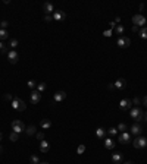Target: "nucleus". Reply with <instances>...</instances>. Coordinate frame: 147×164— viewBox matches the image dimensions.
<instances>
[{"label":"nucleus","instance_id":"28","mask_svg":"<svg viewBox=\"0 0 147 164\" xmlns=\"http://www.w3.org/2000/svg\"><path fill=\"white\" fill-rule=\"evenodd\" d=\"M25 132H27V135H34L35 133V126H28V128L25 129Z\"/></svg>","mask_w":147,"mask_h":164},{"label":"nucleus","instance_id":"32","mask_svg":"<svg viewBox=\"0 0 147 164\" xmlns=\"http://www.w3.org/2000/svg\"><path fill=\"white\" fill-rule=\"evenodd\" d=\"M109 135H110V136L118 135V129H116V128H109Z\"/></svg>","mask_w":147,"mask_h":164},{"label":"nucleus","instance_id":"41","mask_svg":"<svg viewBox=\"0 0 147 164\" xmlns=\"http://www.w3.org/2000/svg\"><path fill=\"white\" fill-rule=\"evenodd\" d=\"M132 31H134V32H138L140 29H138V27H136V25H132Z\"/></svg>","mask_w":147,"mask_h":164},{"label":"nucleus","instance_id":"6","mask_svg":"<svg viewBox=\"0 0 147 164\" xmlns=\"http://www.w3.org/2000/svg\"><path fill=\"white\" fill-rule=\"evenodd\" d=\"M131 139H132V136H131V133H128V132H121V133H119V138H118V141H119L121 144H124V145L129 144Z\"/></svg>","mask_w":147,"mask_h":164},{"label":"nucleus","instance_id":"9","mask_svg":"<svg viewBox=\"0 0 147 164\" xmlns=\"http://www.w3.org/2000/svg\"><path fill=\"white\" fill-rule=\"evenodd\" d=\"M119 108L121 110H131L132 108V101H131V100H128V98L121 100V101H119Z\"/></svg>","mask_w":147,"mask_h":164},{"label":"nucleus","instance_id":"36","mask_svg":"<svg viewBox=\"0 0 147 164\" xmlns=\"http://www.w3.org/2000/svg\"><path fill=\"white\" fill-rule=\"evenodd\" d=\"M103 35H105V37H110V35H112V29H106V31L103 32Z\"/></svg>","mask_w":147,"mask_h":164},{"label":"nucleus","instance_id":"20","mask_svg":"<svg viewBox=\"0 0 147 164\" xmlns=\"http://www.w3.org/2000/svg\"><path fill=\"white\" fill-rule=\"evenodd\" d=\"M49 148H50V145H49L47 141H44V139L40 141V151H41V153H47Z\"/></svg>","mask_w":147,"mask_h":164},{"label":"nucleus","instance_id":"39","mask_svg":"<svg viewBox=\"0 0 147 164\" xmlns=\"http://www.w3.org/2000/svg\"><path fill=\"white\" fill-rule=\"evenodd\" d=\"M107 88H109L110 91H113V90H116V88H115V85H113V84H109V85H107Z\"/></svg>","mask_w":147,"mask_h":164},{"label":"nucleus","instance_id":"43","mask_svg":"<svg viewBox=\"0 0 147 164\" xmlns=\"http://www.w3.org/2000/svg\"><path fill=\"white\" fill-rule=\"evenodd\" d=\"M116 27V22H110V28H115Z\"/></svg>","mask_w":147,"mask_h":164},{"label":"nucleus","instance_id":"19","mask_svg":"<svg viewBox=\"0 0 147 164\" xmlns=\"http://www.w3.org/2000/svg\"><path fill=\"white\" fill-rule=\"evenodd\" d=\"M96 136L99 138V139H105V136H106V129L97 128V129H96Z\"/></svg>","mask_w":147,"mask_h":164},{"label":"nucleus","instance_id":"18","mask_svg":"<svg viewBox=\"0 0 147 164\" xmlns=\"http://www.w3.org/2000/svg\"><path fill=\"white\" fill-rule=\"evenodd\" d=\"M40 126H41V129H50V126H52L50 119H41L40 120Z\"/></svg>","mask_w":147,"mask_h":164},{"label":"nucleus","instance_id":"33","mask_svg":"<svg viewBox=\"0 0 147 164\" xmlns=\"http://www.w3.org/2000/svg\"><path fill=\"white\" fill-rule=\"evenodd\" d=\"M84 151H85V145H80L78 148H77V154H84Z\"/></svg>","mask_w":147,"mask_h":164},{"label":"nucleus","instance_id":"34","mask_svg":"<svg viewBox=\"0 0 147 164\" xmlns=\"http://www.w3.org/2000/svg\"><path fill=\"white\" fill-rule=\"evenodd\" d=\"M7 25H9V22H7V21H3V22H0V28H2V29H6Z\"/></svg>","mask_w":147,"mask_h":164},{"label":"nucleus","instance_id":"35","mask_svg":"<svg viewBox=\"0 0 147 164\" xmlns=\"http://www.w3.org/2000/svg\"><path fill=\"white\" fill-rule=\"evenodd\" d=\"M35 136H37V139H38V141H43L44 139V133H41V132L35 133Z\"/></svg>","mask_w":147,"mask_h":164},{"label":"nucleus","instance_id":"11","mask_svg":"<svg viewBox=\"0 0 147 164\" xmlns=\"http://www.w3.org/2000/svg\"><path fill=\"white\" fill-rule=\"evenodd\" d=\"M129 131H131V135H136V136H140L141 135V132H143V128H141V125L140 123H134L131 128H129Z\"/></svg>","mask_w":147,"mask_h":164},{"label":"nucleus","instance_id":"23","mask_svg":"<svg viewBox=\"0 0 147 164\" xmlns=\"http://www.w3.org/2000/svg\"><path fill=\"white\" fill-rule=\"evenodd\" d=\"M138 34H140V38L147 40V28H146V27H144V28H141V29L138 31Z\"/></svg>","mask_w":147,"mask_h":164},{"label":"nucleus","instance_id":"1","mask_svg":"<svg viewBox=\"0 0 147 164\" xmlns=\"http://www.w3.org/2000/svg\"><path fill=\"white\" fill-rule=\"evenodd\" d=\"M129 114H131V119H134L136 122L144 120V111H143L141 107H132L129 110Z\"/></svg>","mask_w":147,"mask_h":164},{"label":"nucleus","instance_id":"22","mask_svg":"<svg viewBox=\"0 0 147 164\" xmlns=\"http://www.w3.org/2000/svg\"><path fill=\"white\" fill-rule=\"evenodd\" d=\"M124 31H125V28H124V25H116V27H115V32L116 34H119L121 37H122V34H124Z\"/></svg>","mask_w":147,"mask_h":164},{"label":"nucleus","instance_id":"17","mask_svg":"<svg viewBox=\"0 0 147 164\" xmlns=\"http://www.w3.org/2000/svg\"><path fill=\"white\" fill-rule=\"evenodd\" d=\"M122 160H124V155H122L121 153H113L112 154V163L113 164H121Z\"/></svg>","mask_w":147,"mask_h":164},{"label":"nucleus","instance_id":"24","mask_svg":"<svg viewBox=\"0 0 147 164\" xmlns=\"http://www.w3.org/2000/svg\"><path fill=\"white\" fill-rule=\"evenodd\" d=\"M7 37H9L7 31H6V29H2V28H0V41H3V40H6Z\"/></svg>","mask_w":147,"mask_h":164},{"label":"nucleus","instance_id":"16","mask_svg":"<svg viewBox=\"0 0 147 164\" xmlns=\"http://www.w3.org/2000/svg\"><path fill=\"white\" fill-rule=\"evenodd\" d=\"M115 139L113 138H105V148H107V149H113L115 148Z\"/></svg>","mask_w":147,"mask_h":164},{"label":"nucleus","instance_id":"44","mask_svg":"<svg viewBox=\"0 0 147 164\" xmlns=\"http://www.w3.org/2000/svg\"><path fill=\"white\" fill-rule=\"evenodd\" d=\"M2 141H3V133L0 132V142H2Z\"/></svg>","mask_w":147,"mask_h":164},{"label":"nucleus","instance_id":"47","mask_svg":"<svg viewBox=\"0 0 147 164\" xmlns=\"http://www.w3.org/2000/svg\"><path fill=\"white\" fill-rule=\"evenodd\" d=\"M124 164H134L132 161H127V163H124Z\"/></svg>","mask_w":147,"mask_h":164},{"label":"nucleus","instance_id":"10","mask_svg":"<svg viewBox=\"0 0 147 164\" xmlns=\"http://www.w3.org/2000/svg\"><path fill=\"white\" fill-rule=\"evenodd\" d=\"M52 18H53V21L60 22V21H63V19L66 18V13H65V12H62V10H55L53 15H52Z\"/></svg>","mask_w":147,"mask_h":164},{"label":"nucleus","instance_id":"7","mask_svg":"<svg viewBox=\"0 0 147 164\" xmlns=\"http://www.w3.org/2000/svg\"><path fill=\"white\" fill-rule=\"evenodd\" d=\"M116 44H118V47H121V48H127V47L131 46V40L128 38V37L122 35V37H119V38H118Z\"/></svg>","mask_w":147,"mask_h":164},{"label":"nucleus","instance_id":"45","mask_svg":"<svg viewBox=\"0 0 147 164\" xmlns=\"http://www.w3.org/2000/svg\"><path fill=\"white\" fill-rule=\"evenodd\" d=\"M144 120H146V122H147V111H146V113H144Z\"/></svg>","mask_w":147,"mask_h":164},{"label":"nucleus","instance_id":"42","mask_svg":"<svg viewBox=\"0 0 147 164\" xmlns=\"http://www.w3.org/2000/svg\"><path fill=\"white\" fill-rule=\"evenodd\" d=\"M5 98H6V100H13V97H12L10 94H6V95H5Z\"/></svg>","mask_w":147,"mask_h":164},{"label":"nucleus","instance_id":"15","mask_svg":"<svg viewBox=\"0 0 147 164\" xmlns=\"http://www.w3.org/2000/svg\"><path fill=\"white\" fill-rule=\"evenodd\" d=\"M43 10H44V13L46 15H53V12H55V7H53V5L50 3V2H47V3H44L43 5Z\"/></svg>","mask_w":147,"mask_h":164},{"label":"nucleus","instance_id":"13","mask_svg":"<svg viewBox=\"0 0 147 164\" xmlns=\"http://www.w3.org/2000/svg\"><path fill=\"white\" fill-rule=\"evenodd\" d=\"M66 98V92L65 91H56L55 95H53V100L56 103H60V101H63V100Z\"/></svg>","mask_w":147,"mask_h":164},{"label":"nucleus","instance_id":"21","mask_svg":"<svg viewBox=\"0 0 147 164\" xmlns=\"http://www.w3.org/2000/svg\"><path fill=\"white\" fill-rule=\"evenodd\" d=\"M46 88H47V85H46V82H38V84H37V91H38L40 94L46 91Z\"/></svg>","mask_w":147,"mask_h":164},{"label":"nucleus","instance_id":"8","mask_svg":"<svg viewBox=\"0 0 147 164\" xmlns=\"http://www.w3.org/2000/svg\"><path fill=\"white\" fill-rule=\"evenodd\" d=\"M30 100H31V103H32V104H38V103H40V100H41V94L37 91V90H32L31 94H30Z\"/></svg>","mask_w":147,"mask_h":164},{"label":"nucleus","instance_id":"2","mask_svg":"<svg viewBox=\"0 0 147 164\" xmlns=\"http://www.w3.org/2000/svg\"><path fill=\"white\" fill-rule=\"evenodd\" d=\"M12 108L13 110H16V111H24L27 108V104L22 101L21 98H18V97H13V100H12Z\"/></svg>","mask_w":147,"mask_h":164},{"label":"nucleus","instance_id":"27","mask_svg":"<svg viewBox=\"0 0 147 164\" xmlns=\"http://www.w3.org/2000/svg\"><path fill=\"white\" fill-rule=\"evenodd\" d=\"M0 52H2L3 54H7L9 52H7V46L3 43V41H0Z\"/></svg>","mask_w":147,"mask_h":164},{"label":"nucleus","instance_id":"37","mask_svg":"<svg viewBox=\"0 0 147 164\" xmlns=\"http://www.w3.org/2000/svg\"><path fill=\"white\" fill-rule=\"evenodd\" d=\"M44 21H46V22H50V21H53L52 15H46V16H44Z\"/></svg>","mask_w":147,"mask_h":164},{"label":"nucleus","instance_id":"4","mask_svg":"<svg viewBox=\"0 0 147 164\" xmlns=\"http://www.w3.org/2000/svg\"><path fill=\"white\" fill-rule=\"evenodd\" d=\"M12 129H13V132H16V133H21V132H24L27 128H25V125H24L21 120H13L12 122Z\"/></svg>","mask_w":147,"mask_h":164},{"label":"nucleus","instance_id":"30","mask_svg":"<svg viewBox=\"0 0 147 164\" xmlns=\"http://www.w3.org/2000/svg\"><path fill=\"white\" fill-rule=\"evenodd\" d=\"M9 47H12V50H15L18 47V40H10L9 43Z\"/></svg>","mask_w":147,"mask_h":164},{"label":"nucleus","instance_id":"3","mask_svg":"<svg viewBox=\"0 0 147 164\" xmlns=\"http://www.w3.org/2000/svg\"><path fill=\"white\" fill-rule=\"evenodd\" d=\"M132 145L136 147L137 149L146 148V147H147V139H146L144 136H138V138H136V139L132 141Z\"/></svg>","mask_w":147,"mask_h":164},{"label":"nucleus","instance_id":"48","mask_svg":"<svg viewBox=\"0 0 147 164\" xmlns=\"http://www.w3.org/2000/svg\"><path fill=\"white\" fill-rule=\"evenodd\" d=\"M40 164H49V163H46V161H43V163H40Z\"/></svg>","mask_w":147,"mask_h":164},{"label":"nucleus","instance_id":"40","mask_svg":"<svg viewBox=\"0 0 147 164\" xmlns=\"http://www.w3.org/2000/svg\"><path fill=\"white\" fill-rule=\"evenodd\" d=\"M132 103H134V104H137V106H138V104H140L141 101H140V98H134V100H132Z\"/></svg>","mask_w":147,"mask_h":164},{"label":"nucleus","instance_id":"26","mask_svg":"<svg viewBox=\"0 0 147 164\" xmlns=\"http://www.w3.org/2000/svg\"><path fill=\"white\" fill-rule=\"evenodd\" d=\"M9 138H10V141H12V142H16V141L19 139V133H16V132H12V133L9 135Z\"/></svg>","mask_w":147,"mask_h":164},{"label":"nucleus","instance_id":"25","mask_svg":"<svg viewBox=\"0 0 147 164\" xmlns=\"http://www.w3.org/2000/svg\"><path fill=\"white\" fill-rule=\"evenodd\" d=\"M30 161H31V164H40V158H38V155H35V154H32L30 157Z\"/></svg>","mask_w":147,"mask_h":164},{"label":"nucleus","instance_id":"14","mask_svg":"<svg viewBox=\"0 0 147 164\" xmlns=\"http://www.w3.org/2000/svg\"><path fill=\"white\" fill-rule=\"evenodd\" d=\"M113 85H115L116 90H124V88L127 86V81H125L124 78H119V79H116V81L113 82Z\"/></svg>","mask_w":147,"mask_h":164},{"label":"nucleus","instance_id":"31","mask_svg":"<svg viewBox=\"0 0 147 164\" xmlns=\"http://www.w3.org/2000/svg\"><path fill=\"white\" fill-rule=\"evenodd\" d=\"M28 88H31V90H34V88H37V82L34 81V79H31V81H28Z\"/></svg>","mask_w":147,"mask_h":164},{"label":"nucleus","instance_id":"38","mask_svg":"<svg viewBox=\"0 0 147 164\" xmlns=\"http://www.w3.org/2000/svg\"><path fill=\"white\" fill-rule=\"evenodd\" d=\"M141 103H143V106H146V107H147V95H144V97H143Z\"/></svg>","mask_w":147,"mask_h":164},{"label":"nucleus","instance_id":"5","mask_svg":"<svg viewBox=\"0 0 147 164\" xmlns=\"http://www.w3.org/2000/svg\"><path fill=\"white\" fill-rule=\"evenodd\" d=\"M132 23L136 25V27H141V28H144V23H146V18H144L143 15L137 13V15H134V16H132Z\"/></svg>","mask_w":147,"mask_h":164},{"label":"nucleus","instance_id":"12","mask_svg":"<svg viewBox=\"0 0 147 164\" xmlns=\"http://www.w3.org/2000/svg\"><path fill=\"white\" fill-rule=\"evenodd\" d=\"M7 59H9V62L12 63V65H15V63L18 62V59H19L16 50H10V52L7 53Z\"/></svg>","mask_w":147,"mask_h":164},{"label":"nucleus","instance_id":"46","mask_svg":"<svg viewBox=\"0 0 147 164\" xmlns=\"http://www.w3.org/2000/svg\"><path fill=\"white\" fill-rule=\"evenodd\" d=\"M2 153H3V147H2V145H0V154H2Z\"/></svg>","mask_w":147,"mask_h":164},{"label":"nucleus","instance_id":"29","mask_svg":"<svg viewBox=\"0 0 147 164\" xmlns=\"http://www.w3.org/2000/svg\"><path fill=\"white\" fill-rule=\"evenodd\" d=\"M116 129H118V131H121V132H125V131L128 129V126H127L125 123H119V125H118V128H116Z\"/></svg>","mask_w":147,"mask_h":164}]
</instances>
